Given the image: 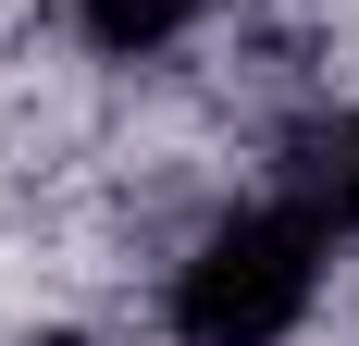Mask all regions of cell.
<instances>
[{"instance_id":"7a4b0ae2","label":"cell","mask_w":359,"mask_h":346,"mask_svg":"<svg viewBox=\"0 0 359 346\" xmlns=\"http://www.w3.org/2000/svg\"><path fill=\"white\" fill-rule=\"evenodd\" d=\"M285 198L323 235H359V111H323V124L285 137Z\"/></svg>"},{"instance_id":"277c9868","label":"cell","mask_w":359,"mask_h":346,"mask_svg":"<svg viewBox=\"0 0 359 346\" xmlns=\"http://www.w3.org/2000/svg\"><path fill=\"white\" fill-rule=\"evenodd\" d=\"M37 346H87V334H37Z\"/></svg>"},{"instance_id":"3957f363","label":"cell","mask_w":359,"mask_h":346,"mask_svg":"<svg viewBox=\"0 0 359 346\" xmlns=\"http://www.w3.org/2000/svg\"><path fill=\"white\" fill-rule=\"evenodd\" d=\"M211 13V0H74V25L100 37V50H161V37H186Z\"/></svg>"},{"instance_id":"6da1fadb","label":"cell","mask_w":359,"mask_h":346,"mask_svg":"<svg viewBox=\"0 0 359 346\" xmlns=\"http://www.w3.org/2000/svg\"><path fill=\"white\" fill-rule=\"evenodd\" d=\"M323 284V223L310 210H236L198 235V260L174 272V334L186 346H285L297 310Z\"/></svg>"}]
</instances>
